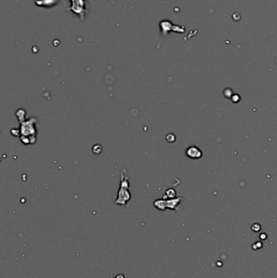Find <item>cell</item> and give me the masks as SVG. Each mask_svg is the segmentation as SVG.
Masks as SVG:
<instances>
[{
	"mask_svg": "<svg viewBox=\"0 0 277 278\" xmlns=\"http://www.w3.org/2000/svg\"><path fill=\"white\" fill-rule=\"evenodd\" d=\"M130 184L129 181V177L121 173V186L118 191V195L116 200V204L125 206L131 199V193L129 191Z\"/></svg>",
	"mask_w": 277,
	"mask_h": 278,
	"instance_id": "6da1fadb",
	"label": "cell"
},
{
	"mask_svg": "<svg viewBox=\"0 0 277 278\" xmlns=\"http://www.w3.org/2000/svg\"><path fill=\"white\" fill-rule=\"evenodd\" d=\"M37 121L34 118H30L29 120H25L21 123V128H20V133L21 136H25L30 139L31 144H34L32 139L36 141V134L37 130L35 127V124Z\"/></svg>",
	"mask_w": 277,
	"mask_h": 278,
	"instance_id": "7a4b0ae2",
	"label": "cell"
},
{
	"mask_svg": "<svg viewBox=\"0 0 277 278\" xmlns=\"http://www.w3.org/2000/svg\"><path fill=\"white\" fill-rule=\"evenodd\" d=\"M185 154H186V155L188 158L193 159V160L199 159V158L202 156V152H201V151H200L198 147H196V146H194L188 147L186 151H185Z\"/></svg>",
	"mask_w": 277,
	"mask_h": 278,
	"instance_id": "3957f363",
	"label": "cell"
},
{
	"mask_svg": "<svg viewBox=\"0 0 277 278\" xmlns=\"http://www.w3.org/2000/svg\"><path fill=\"white\" fill-rule=\"evenodd\" d=\"M154 206L155 208H157L159 210H161V211H164L166 209V200L163 198V199H157L155 201L154 203Z\"/></svg>",
	"mask_w": 277,
	"mask_h": 278,
	"instance_id": "277c9868",
	"label": "cell"
},
{
	"mask_svg": "<svg viewBox=\"0 0 277 278\" xmlns=\"http://www.w3.org/2000/svg\"><path fill=\"white\" fill-rule=\"evenodd\" d=\"M25 115H26V113H25V111L24 109H20L16 112V116H17L20 123L25 121Z\"/></svg>",
	"mask_w": 277,
	"mask_h": 278,
	"instance_id": "5b68a950",
	"label": "cell"
},
{
	"mask_svg": "<svg viewBox=\"0 0 277 278\" xmlns=\"http://www.w3.org/2000/svg\"><path fill=\"white\" fill-rule=\"evenodd\" d=\"M102 146L101 145L99 144H97V145H94L93 146V148H92V151H93V154H95V155H99L100 153L102 152Z\"/></svg>",
	"mask_w": 277,
	"mask_h": 278,
	"instance_id": "8992f818",
	"label": "cell"
}]
</instances>
